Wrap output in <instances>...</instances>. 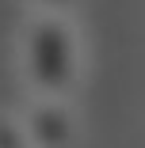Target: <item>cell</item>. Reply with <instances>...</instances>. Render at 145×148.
Segmentation results:
<instances>
[{"label": "cell", "instance_id": "cell-1", "mask_svg": "<svg viewBox=\"0 0 145 148\" xmlns=\"http://www.w3.org/2000/svg\"><path fill=\"white\" fill-rule=\"evenodd\" d=\"M15 69L27 95L69 99L84 80V42L73 15H35L27 12L15 42Z\"/></svg>", "mask_w": 145, "mask_h": 148}, {"label": "cell", "instance_id": "cell-2", "mask_svg": "<svg viewBox=\"0 0 145 148\" xmlns=\"http://www.w3.org/2000/svg\"><path fill=\"white\" fill-rule=\"evenodd\" d=\"M31 148H76L80 144V114L61 95H31L19 110Z\"/></svg>", "mask_w": 145, "mask_h": 148}, {"label": "cell", "instance_id": "cell-3", "mask_svg": "<svg viewBox=\"0 0 145 148\" xmlns=\"http://www.w3.org/2000/svg\"><path fill=\"white\" fill-rule=\"evenodd\" d=\"M0 148H31L23 118L12 114V110H0Z\"/></svg>", "mask_w": 145, "mask_h": 148}, {"label": "cell", "instance_id": "cell-4", "mask_svg": "<svg viewBox=\"0 0 145 148\" xmlns=\"http://www.w3.org/2000/svg\"><path fill=\"white\" fill-rule=\"evenodd\" d=\"M23 4L35 15H73L80 8V0H23Z\"/></svg>", "mask_w": 145, "mask_h": 148}]
</instances>
